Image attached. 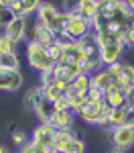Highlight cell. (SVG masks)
I'll return each mask as SVG.
<instances>
[{
  "label": "cell",
  "mask_w": 134,
  "mask_h": 153,
  "mask_svg": "<svg viewBox=\"0 0 134 153\" xmlns=\"http://www.w3.org/2000/svg\"><path fill=\"white\" fill-rule=\"evenodd\" d=\"M108 117H110V108L104 104V98L102 100H85L75 112L77 120H81L85 125H92V127H97L102 131H110Z\"/></svg>",
  "instance_id": "1"
},
{
  "label": "cell",
  "mask_w": 134,
  "mask_h": 153,
  "mask_svg": "<svg viewBox=\"0 0 134 153\" xmlns=\"http://www.w3.org/2000/svg\"><path fill=\"white\" fill-rule=\"evenodd\" d=\"M26 61L39 74L51 71L53 65H55V61L47 55V49L43 45H39V43H33V41H26Z\"/></svg>",
  "instance_id": "2"
},
{
  "label": "cell",
  "mask_w": 134,
  "mask_h": 153,
  "mask_svg": "<svg viewBox=\"0 0 134 153\" xmlns=\"http://www.w3.org/2000/svg\"><path fill=\"white\" fill-rule=\"evenodd\" d=\"M106 70L110 71L116 88H122L126 92L130 88H134V65L132 63H128V61H116L112 65H106Z\"/></svg>",
  "instance_id": "3"
},
{
  "label": "cell",
  "mask_w": 134,
  "mask_h": 153,
  "mask_svg": "<svg viewBox=\"0 0 134 153\" xmlns=\"http://www.w3.org/2000/svg\"><path fill=\"white\" fill-rule=\"evenodd\" d=\"M63 33H65L67 41H77V39L85 37L87 33H92V23L87 19H83V16H79L77 12H73V14L65 12V29H63Z\"/></svg>",
  "instance_id": "4"
},
{
  "label": "cell",
  "mask_w": 134,
  "mask_h": 153,
  "mask_svg": "<svg viewBox=\"0 0 134 153\" xmlns=\"http://www.w3.org/2000/svg\"><path fill=\"white\" fill-rule=\"evenodd\" d=\"M77 45H79V49H81L85 61L92 65V70L97 71L100 68H102V57H100V43H97L96 35H94V33H87L85 37L77 39Z\"/></svg>",
  "instance_id": "5"
},
{
  "label": "cell",
  "mask_w": 134,
  "mask_h": 153,
  "mask_svg": "<svg viewBox=\"0 0 134 153\" xmlns=\"http://www.w3.org/2000/svg\"><path fill=\"white\" fill-rule=\"evenodd\" d=\"M100 43V57H102V68L106 65H112L116 61H122V53H124V41L122 39H116V41H97Z\"/></svg>",
  "instance_id": "6"
},
{
  "label": "cell",
  "mask_w": 134,
  "mask_h": 153,
  "mask_svg": "<svg viewBox=\"0 0 134 153\" xmlns=\"http://www.w3.org/2000/svg\"><path fill=\"white\" fill-rule=\"evenodd\" d=\"M112 145L122 151H128L134 145V127H112L108 131Z\"/></svg>",
  "instance_id": "7"
},
{
  "label": "cell",
  "mask_w": 134,
  "mask_h": 153,
  "mask_svg": "<svg viewBox=\"0 0 134 153\" xmlns=\"http://www.w3.org/2000/svg\"><path fill=\"white\" fill-rule=\"evenodd\" d=\"M24 86L21 70H0V92H18Z\"/></svg>",
  "instance_id": "8"
},
{
  "label": "cell",
  "mask_w": 134,
  "mask_h": 153,
  "mask_svg": "<svg viewBox=\"0 0 134 153\" xmlns=\"http://www.w3.org/2000/svg\"><path fill=\"white\" fill-rule=\"evenodd\" d=\"M26 27H29V19H24V16H14L10 23L4 27L2 33L8 37L12 43L21 45L23 41H26Z\"/></svg>",
  "instance_id": "9"
},
{
  "label": "cell",
  "mask_w": 134,
  "mask_h": 153,
  "mask_svg": "<svg viewBox=\"0 0 134 153\" xmlns=\"http://www.w3.org/2000/svg\"><path fill=\"white\" fill-rule=\"evenodd\" d=\"M108 123H110V129L112 127H134V110L128 104L110 108Z\"/></svg>",
  "instance_id": "10"
},
{
  "label": "cell",
  "mask_w": 134,
  "mask_h": 153,
  "mask_svg": "<svg viewBox=\"0 0 134 153\" xmlns=\"http://www.w3.org/2000/svg\"><path fill=\"white\" fill-rule=\"evenodd\" d=\"M87 90H89V76H85V74H79L75 80L65 86V90H63V98L65 100H73V98H83L85 100V94H87Z\"/></svg>",
  "instance_id": "11"
},
{
  "label": "cell",
  "mask_w": 134,
  "mask_h": 153,
  "mask_svg": "<svg viewBox=\"0 0 134 153\" xmlns=\"http://www.w3.org/2000/svg\"><path fill=\"white\" fill-rule=\"evenodd\" d=\"M26 41H33V43H39V45L47 47V45H51L55 41V37H53V33L49 29L41 27L35 21V23H29V27H26Z\"/></svg>",
  "instance_id": "12"
},
{
  "label": "cell",
  "mask_w": 134,
  "mask_h": 153,
  "mask_svg": "<svg viewBox=\"0 0 134 153\" xmlns=\"http://www.w3.org/2000/svg\"><path fill=\"white\" fill-rule=\"evenodd\" d=\"M41 2H43V0H10V6H8V8L12 10L14 16H24V19H29V16H33V14L39 10Z\"/></svg>",
  "instance_id": "13"
},
{
  "label": "cell",
  "mask_w": 134,
  "mask_h": 153,
  "mask_svg": "<svg viewBox=\"0 0 134 153\" xmlns=\"http://www.w3.org/2000/svg\"><path fill=\"white\" fill-rule=\"evenodd\" d=\"M89 86L96 88V90H100L102 94H106L110 88H116V86H114V80H112V76H110V71L106 70V68H100L97 71H94V74L89 76Z\"/></svg>",
  "instance_id": "14"
},
{
  "label": "cell",
  "mask_w": 134,
  "mask_h": 153,
  "mask_svg": "<svg viewBox=\"0 0 134 153\" xmlns=\"http://www.w3.org/2000/svg\"><path fill=\"white\" fill-rule=\"evenodd\" d=\"M73 120H75V112L69 110V108H65V110H53L49 125L53 129H71Z\"/></svg>",
  "instance_id": "15"
},
{
  "label": "cell",
  "mask_w": 134,
  "mask_h": 153,
  "mask_svg": "<svg viewBox=\"0 0 134 153\" xmlns=\"http://www.w3.org/2000/svg\"><path fill=\"white\" fill-rule=\"evenodd\" d=\"M104 104L108 108H116V106L126 104V90L122 88H110L108 92L104 94Z\"/></svg>",
  "instance_id": "16"
},
{
  "label": "cell",
  "mask_w": 134,
  "mask_h": 153,
  "mask_svg": "<svg viewBox=\"0 0 134 153\" xmlns=\"http://www.w3.org/2000/svg\"><path fill=\"white\" fill-rule=\"evenodd\" d=\"M53 102H49L45 98H41L39 100V104L35 106V110H33V114L39 118V123H49L51 120V114H53Z\"/></svg>",
  "instance_id": "17"
},
{
  "label": "cell",
  "mask_w": 134,
  "mask_h": 153,
  "mask_svg": "<svg viewBox=\"0 0 134 153\" xmlns=\"http://www.w3.org/2000/svg\"><path fill=\"white\" fill-rule=\"evenodd\" d=\"M43 98V94H41V88L39 86H35V88H29L26 90V94L23 96V104H24V108L26 110H35V106L39 104V100Z\"/></svg>",
  "instance_id": "18"
},
{
  "label": "cell",
  "mask_w": 134,
  "mask_h": 153,
  "mask_svg": "<svg viewBox=\"0 0 134 153\" xmlns=\"http://www.w3.org/2000/svg\"><path fill=\"white\" fill-rule=\"evenodd\" d=\"M96 10H97V0H81V2H79V8L75 12L92 23L94 16H96Z\"/></svg>",
  "instance_id": "19"
},
{
  "label": "cell",
  "mask_w": 134,
  "mask_h": 153,
  "mask_svg": "<svg viewBox=\"0 0 134 153\" xmlns=\"http://www.w3.org/2000/svg\"><path fill=\"white\" fill-rule=\"evenodd\" d=\"M0 70H21L18 53H0Z\"/></svg>",
  "instance_id": "20"
},
{
  "label": "cell",
  "mask_w": 134,
  "mask_h": 153,
  "mask_svg": "<svg viewBox=\"0 0 134 153\" xmlns=\"http://www.w3.org/2000/svg\"><path fill=\"white\" fill-rule=\"evenodd\" d=\"M59 153H87V145H85V141L81 137H73L71 141L63 147V151Z\"/></svg>",
  "instance_id": "21"
},
{
  "label": "cell",
  "mask_w": 134,
  "mask_h": 153,
  "mask_svg": "<svg viewBox=\"0 0 134 153\" xmlns=\"http://www.w3.org/2000/svg\"><path fill=\"white\" fill-rule=\"evenodd\" d=\"M16 43H12L4 33H0V53H16Z\"/></svg>",
  "instance_id": "22"
},
{
  "label": "cell",
  "mask_w": 134,
  "mask_h": 153,
  "mask_svg": "<svg viewBox=\"0 0 134 153\" xmlns=\"http://www.w3.org/2000/svg\"><path fill=\"white\" fill-rule=\"evenodd\" d=\"M47 55L51 59H53V61H57V59L61 57V51H63V43H61V41H53V43H51V45H47Z\"/></svg>",
  "instance_id": "23"
},
{
  "label": "cell",
  "mask_w": 134,
  "mask_h": 153,
  "mask_svg": "<svg viewBox=\"0 0 134 153\" xmlns=\"http://www.w3.org/2000/svg\"><path fill=\"white\" fill-rule=\"evenodd\" d=\"M79 2L81 0H61V12H67V14H73V12L79 8Z\"/></svg>",
  "instance_id": "24"
},
{
  "label": "cell",
  "mask_w": 134,
  "mask_h": 153,
  "mask_svg": "<svg viewBox=\"0 0 134 153\" xmlns=\"http://www.w3.org/2000/svg\"><path fill=\"white\" fill-rule=\"evenodd\" d=\"M12 19H14V14H12V10L8 8V6H2V4H0V27L4 29V27H6V25L10 23Z\"/></svg>",
  "instance_id": "25"
},
{
  "label": "cell",
  "mask_w": 134,
  "mask_h": 153,
  "mask_svg": "<svg viewBox=\"0 0 134 153\" xmlns=\"http://www.w3.org/2000/svg\"><path fill=\"white\" fill-rule=\"evenodd\" d=\"M122 41H124L126 47H134V23L132 21H130V25H128V29H126V33H124V37H122Z\"/></svg>",
  "instance_id": "26"
},
{
  "label": "cell",
  "mask_w": 134,
  "mask_h": 153,
  "mask_svg": "<svg viewBox=\"0 0 134 153\" xmlns=\"http://www.w3.org/2000/svg\"><path fill=\"white\" fill-rule=\"evenodd\" d=\"M10 137H12V143H14V145H18V147H23L24 143L31 141V139L26 137V133H24V131H14Z\"/></svg>",
  "instance_id": "27"
},
{
  "label": "cell",
  "mask_w": 134,
  "mask_h": 153,
  "mask_svg": "<svg viewBox=\"0 0 134 153\" xmlns=\"http://www.w3.org/2000/svg\"><path fill=\"white\" fill-rule=\"evenodd\" d=\"M16 153H37V149H35V145L29 141V143H24L23 147H18V151Z\"/></svg>",
  "instance_id": "28"
},
{
  "label": "cell",
  "mask_w": 134,
  "mask_h": 153,
  "mask_svg": "<svg viewBox=\"0 0 134 153\" xmlns=\"http://www.w3.org/2000/svg\"><path fill=\"white\" fill-rule=\"evenodd\" d=\"M126 104L134 110V88H130V90L126 92Z\"/></svg>",
  "instance_id": "29"
},
{
  "label": "cell",
  "mask_w": 134,
  "mask_h": 153,
  "mask_svg": "<svg viewBox=\"0 0 134 153\" xmlns=\"http://www.w3.org/2000/svg\"><path fill=\"white\" fill-rule=\"evenodd\" d=\"M124 4H126V6H128V10L134 14V0H124Z\"/></svg>",
  "instance_id": "30"
},
{
  "label": "cell",
  "mask_w": 134,
  "mask_h": 153,
  "mask_svg": "<svg viewBox=\"0 0 134 153\" xmlns=\"http://www.w3.org/2000/svg\"><path fill=\"white\" fill-rule=\"evenodd\" d=\"M110 153H126V151H122V149H118V147H114V149H110Z\"/></svg>",
  "instance_id": "31"
},
{
  "label": "cell",
  "mask_w": 134,
  "mask_h": 153,
  "mask_svg": "<svg viewBox=\"0 0 134 153\" xmlns=\"http://www.w3.org/2000/svg\"><path fill=\"white\" fill-rule=\"evenodd\" d=\"M0 4L2 6H10V0H0Z\"/></svg>",
  "instance_id": "32"
},
{
  "label": "cell",
  "mask_w": 134,
  "mask_h": 153,
  "mask_svg": "<svg viewBox=\"0 0 134 153\" xmlns=\"http://www.w3.org/2000/svg\"><path fill=\"white\" fill-rule=\"evenodd\" d=\"M0 153H8V151H6V147H2V145H0Z\"/></svg>",
  "instance_id": "33"
}]
</instances>
